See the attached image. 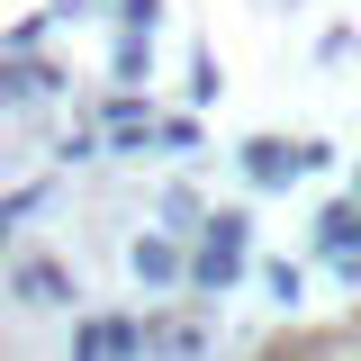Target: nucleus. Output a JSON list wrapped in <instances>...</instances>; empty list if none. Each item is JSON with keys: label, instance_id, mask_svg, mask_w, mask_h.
<instances>
[]
</instances>
